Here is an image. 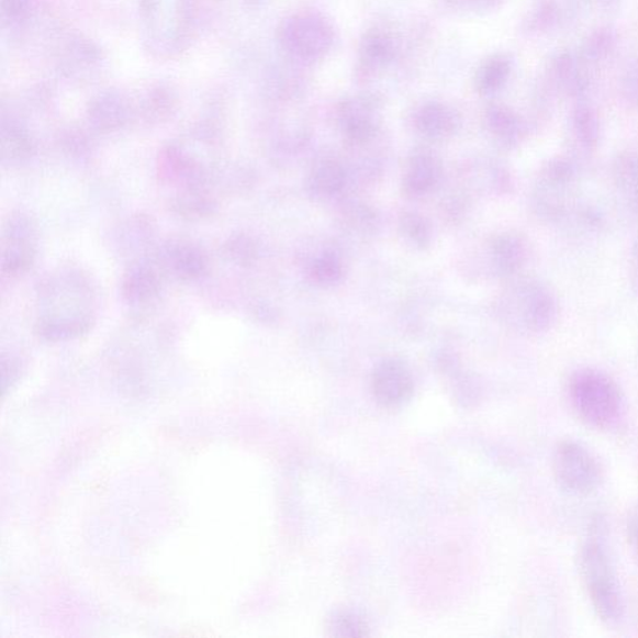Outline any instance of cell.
I'll use <instances>...</instances> for the list:
<instances>
[{
	"label": "cell",
	"instance_id": "6da1fadb",
	"mask_svg": "<svg viewBox=\"0 0 638 638\" xmlns=\"http://www.w3.org/2000/svg\"><path fill=\"white\" fill-rule=\"evenodd\" d=\"M199 0H141L144 48L153 58L172 60L187 53L198 35Z\"/></svg>",
	"mask_w": 638,
	"mask_h": 638
},
{
	"label": "cell",
	"instance_id": "7a4b0ae2",
	"mask_svg": "<svg viewBox=\"0 0 638 638\" xmlns=\"http://www.w3.org/2000/svg\"><path fill=\"white\" fill-rule=\"evenodd\" d=\"M579 572L596 616L606 625L622 622L625 601L605 539V524L595 519L579 552Z\"/></svg>",
	"mask_w": 638,
	"mask_h": 638
},
{
	"label": "cell",
	"instance_id": "3957f363",
	"mask_svg": "<svg viewBox=\"0 0 638 638\" xmlns=\"http://www.w3.org/2000/svg\"><path fill=\"white\" fill-rule=\"evenodd\" d=\"M569 401L573 413L590 428L612 430L624 419V395L604 374L584 372L572 377Z\"/></svg>",
	"mask_w": 638,
	"mask_h": 638
},
{
	"label": "cell",
	"instance_id": "277c9868",
	"mask_svg": "<svg viewBox=\"0 0 638 638\" xmlns=\"http://www.w3.org/2000/svg\"><path fill=\"white\" fill-rule=\"evenodd\" d=\"M551 467L555 482L571 495L593 494L604 482V469L598 459L584 444L573 439L558 443Z\"/></svg>",
	"mask_w": 638,
	"mask_h": 638
},
{
	"label": "cell",
	"instance_id": "5b68a950",
	"mask_svg": "<svg viewBox=\"0 0 638 638\" xmlns=\"http://www.w3.org/2000/svg\"><path fill=\"white\" fill-rule=\"evenodd\" d=\"M279 38L287 52L301 58H316L329 48L332 31L320 18L301 14L282 23Z\"/></svg>",
	"mask_w": 638,
	"mask_h": 638
},
{
	"label": "cell",
	"instance_id": "8992f818",
	"mask_svg": "<svg viewBox=\"0 0 638 638\" xmlns=\"http://www.w3.org/2000/svg\"><path fill=\"white\" fill-rule=\"evenodd\" d=\"M444 168L440 157L421 147L410 155L404 165L402 190L406 198L419 200L432 195L440 188Z\"/></svg>",
	"mask_w": 638,
	"mask_h": 638
},
{
	"label": "cell",
	"instance_id": "52a82bcc",
	"mask_svg": "<svg viewBox=\"0 0 638 638\" xmlns=\"http://www.w3.org/2000/svg\"><path fill=\"white\" fill-rule=\"evenodd\" d=\"M372 391L376 401L384 408H396L411 400L414 381L411 369L403 360L387 358L372 374Z\"/></svg>",
	"mask_w": 638,
	"mask_h": 638
},
{
	"label": "cell",
	"instance_id": "ba28073f",
	"mask_svg": "<svg viewBox=\"0 0 638 638\" xmlns=\"http://www.w3.org/2000/svg\"><path fill=\"white\" fill-rule=\"evenodd\" d=\"M348 181L347 166L336 157L325 156L311 166L306 189L314 201H329L345 192Z\"/></svg>",
	"mask_w": 638,
	"mask_h": 638
},
{
	"label": "cell",
	"instance_id": "9c48e42d",
	"mask_svg": "<svg viewBox=\"0 0 638 638\" xmlns=\"http://www.w3.org/2000/svg\"><path fill=\"white\" fill-rule=\"evenodd\" d=\"M339 124L354 146H366L377 136L374 107L365 100L347 101L339 109Z\"/></svg>",
	"mask_w": 638,
	"mask_h": 638
},
{
	"label": "cell",
	"instance_id": "30bf717a",
	"mask_svg": "<svg viewBox=\"0 0 638 638\" xmlns=\"http://www.w3.org/2000/svg\"><path fill=\"white\" fill-rule=\"evenodd\" d=\"M414 126L430 141H446L456 134L459 117L446 105L432 103L424 105L414 115Z\"/></svg>",
	"mask_w": 638,
	"mask_h": 638
},
{
	"label": "cell",
	"instance_id": "8fae6325",
	"mask_svg": "<svg viewBox=\"0 0 638 638\" xmlns=\"http://www.w3.org/2000/svg\"><path fill=\"white\" fill-rule=\"evenodd\" d=\"M340 220L348 233L360 237L373 236L381 226L377 210L359 200H349L342 205Z\"/></svg>",
	"mask_w": 638,
	"mask_h": 638
},
{
	"label": "cell",
	"instance_id": "7c38bea8",
	"mask_svg": "<svg viewBox=\"0 0 638 638\" xmlns=\"http://www.w3.org/2000/svg\"><path fill=\"white\" fill-rule=\"evenodd\" d=\"M307 273L313 284L328 289L345 279V265L337 253L323 249L310 258Z\"/></svg>",
	"mask_w": 638,
	"mask_h": 638
},
{
	"label": "cell",
	"instance_id": "4fadbf2b",
	"mask_svg": "<svg viewBox=\"0 0 638 638\" xmlns=\"http://www.w3.org/2000/svg\"><path fill=\"white\" fill-rule=\"evenodd\" d=\"M398 230L404 239L415 249H427L433 242V227L430 221L418 212H404L398 221Z\"/></svg>",
	"mask_w": 638,
	"mask_h": 638
},
{
	"label": "cell",
	"instance_id": "5bb4252c",
	"mask_svg": "<svg viewBox=\"0 0 638 638\" xmlns=\"http://www.w3.org/2000/svg\"><path fill=\"white\" fill-rule=\"evenodd\" d=\"M331 636L365 637L369 635V627L365 619L355 613L342 612L331 618L328 624Z\"/></svg>",
	"mask_w": 638,
	"mask_h": 638
},
{
	"label": "cell",
	"instance_id": "9a60e30c",
	"mask_svg": "<svg viewBox=\"0 0 638 638\" xmlns=\"http://www.w3.org/2000/svg\"><path fill=\"white\" fill-rule=\"evenodd\" d=\"M362 49L367 60L383 64L392 58L394 46L390 35L374 31L366 35Z\"/></svg>",
	"mask_w": 638,
	"mask_h": 638
},
{
	"label": "cell",
	"instance_id": "2e32d148",
	"mask_svg": "<svg viewBox=\"0 0 638 638\" xmlns=\"http://www.w3.org/2000/svg\"><path fill=\"white\" fill-rule=\"evenodd\" d=\"M2 16L11 25H23L32 20L38 9V0H0Z\"/></svg>",
	"mask_w": 638,
	"mask_h": 638
},
{
	"label": "cell",
	"instance_id": "e0dca14e",
	"mask_svg": "<svg viewBox=\"0 0 638 638\" xmlns=\"http://www.w3.org/2000/svg\"><path fill=\"white\" fill-rule=\"evenodd\" d=\"M506 74L503 61L493 60L478 74V88L482 91H493L501 87Z\"/></svg>",
	"mask_w": 638,
	"mask_h": 638
},
{
	"label": "cell",
	"instance_id": "ac0fdd59",
	"mask_svg": "<svg viewBox=\"0 0 638 638\" xmlns=\"http://www.w3.org/2000/svg\"><path fill=\"white\" fill-rule=\"evenodd\" d=\"M627 534L628 540H630L631 547L638 559V504L633 508L630 515H628Z\"/></svg>",
	"mask_w": 638,
	"mask_h": 638
}]
</instances>
